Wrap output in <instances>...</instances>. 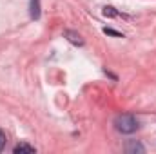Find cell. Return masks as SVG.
Masks as SVG:
<instances>
[{
    "label": "cell",
    "mask_w": 156,
    "mask_h": 154,
    "mask_svg": "<svg viewBox=\"0 0 156 154\" xmlns=\"http://www.w3.org/2000/svg\"><path fill=\"white\" fill-rule=\"evenodd\" d=\"M104 33H105V35H111V37H118V38H122V37H123L122 33H118V31H115V29H107V27L104 29Z\"/></svg>",
    "instance_id": "cell-8"
},
{
    "label": "cell",
    "mask_w": 156,
    "mask_h": 154,
    "mask_svg": "<svg viewBox=\"0 0 156 154\" xmlns=\"http://www.w3.org/2000/svg\"><path fill=\"white\" fill-rule=\"evenodd\" d=\"M123 149H125V152H127V154H136V152H138V154H144V152H145V147H144L140 142H136V140L127 142Z\"/></svg>",
    "instance_id": "cell-2"
},
{
    "label": "cell",
    "mask_w": 156,
    "mask_h": 154,
    "mask_svg": "<svg viewBox=\"0 0 156 154\" xmlns=\"http://www.w3.org/2000/svg\"><path fill=\"white\" fill-rule=\"evenodd\" d=\"M64 37H66V38L69 40L71 44H75V45H83V38H82V37L78 35L76 31H71V29H66V31H64Z\"/></svg>",
    "instance_id": "cell-3"
},
{
    "label": "cell",
    "mask_w": 156,
    "mask_h": 154,
    "mask_svg": "<svg viewBox=\"0 0 156 154\" xmlns=\"http://www.w3.org/2000/svg\"><path fill=\"white\" fill-rule=\"evenodd\" d=\"M13 152L15 154H22V152H27V154H35L37 152V149H35V147H33V145H29V143H24V142H22V143H16V145H15V147H13Z\"/></svg>",
    "instance_id": "cell-4"
},
{
    "label": "cell",
    "mask_w": 156,
    "mask_h": 154,
    "mask_svg": "<svg viewBox=\"0 0 156 154\" xmlns=\"http://www.w3.org/2000/svg\"><path fill=\"white\" fill-rule=\"evenodd\" d=\"M5 142H7V138H5V132L0 129V152L4 151V147H5Z\"/></svg>",
    "instance_id": "cell-7"
},
{
    "label": "cell",
    "mask_w": 156,
    "mask_h": 154,
    "mask_svg": "<svg viewBox=\"0 0 156 154\" xmlns=\"http://www.w3.org/2000/svg\"><path fill=\"white\" fill-rule=\"evenodd\" d=\"M104 15L105 16H120V13L115 11V7H111V5H105L104 7Z\"/></svg>",
    "instance_id": "cell-6"
},
{
    "label": "cell",
    "mask_w": 156,
    "mask_h": 154,
    "mask_svg": "<svg viewBox=\"0 0 156 154\" xmlns=\"http://www.w3.org/2000/svg\"><path fill=\"white\" fill-rule=\"evenodd\" d=\"M115 129L122 134H133L138 129V121L133 114H118L115 118Z\"/></svg>",
    "instance_id": "cell-1"
},
{
    "label": "cell",
    "mask_w": 156,
    "mask_h": 154,
    "mask_svg": "<svg viewBox=\"0 0 156 154\" xmlns=\"http://www.w3.org/2000/svg\"><path fill=\"white\" fill-rule=\"evenodd\" d=\"M29 13H31V18H33V20H38L40 18V0H31V4H29Z\"/></svg>",
    "instance_id": "cell-5"
}]
</instances>
